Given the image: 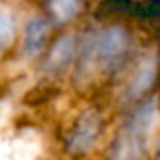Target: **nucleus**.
Instances as JSON below:
<instances>
[{
  "label": "nucleus",
  "mask_w": 160,
  "mask_h": 160,
  "mask_svg": "<svg viewBox=\"0 0 160 160\" xmlns=\"http://www.w3.org/2000/svg\"><path fill=\"white\" fill-rule=\"evenodd\" d=\"M104 115L96 108H89L79 113L64 134V149L70 156H87L100 141L104 134Z\"/></svg>",
  "instance_id": "7ed1b4c3"
},
{
  "label": "nucleus",
  "mask_w": 160,
  "mask_h": 160,
  "mask_svg": "<svg viewBox=\"0 0 160 160\" xmlns=\"http://www.w3.org/2000/svg\"><path fill=\"white\" fill-rule=\"evenodd\" d=\"M45 17L49 19L51 27H62L66 23H70L72 19H75L79 15V12L85 10L83 2H75V0H62V2H49L45 4Z\"/></svg>",
  "instance_id": "0eeeda50"
},
{
  "label": "nucleus",
  "mask_w": 160,
  "mask_h": 160,
  "mask_svg": "<svg viewBox=\"0 0 160 160\" xmlns=\"http://www.w3.org/2000/svg\"><path fill=\"white\" fill-rule=\"evenodd\" d=\"M132 30L122 23H108L98 30L89 32L79 40V53L75 58L77 77L102 73L113 77L121 73L132 55Z\"/></svg>",
  "instance_id": "f257e3e1"
},
{
  "label": "nucleus",
  "mask_w": 160,
  "mask_h": 160,
  "mask_svg": "<svg viewBox=\"0 0 160 160\" xmlns=\"http://www.w3.org/2000/svg\"><path fill=\"white\" fill-rule=\"evenodd\" d=\"M154 126L156 98L152 96L141 100L132 109L108 149V160H143L147 154V138Z\"/></svg>",
  "instance_id": "f03ea898"
},
{
  "label": "nucleus",
  "mask_w": 160,
  "mask_h": 160,
  "mask_svg": "<svg viewBox=\"0 0 160 160\" xmlns=\"http://www.w3.org/2000/svg\"><path fill=\"white\" fill-rule=\"evenodd\" d=\"M79 53V34L75 30L60 32L45 49L42 58V72L47 77H58L72 64Z\"/></svg>",
  "instance_id": "20e7f679"
},
{
  "label": "nucleus",
  "mask_w": 160,
  "mask_h": 160,
  "mask_svg": "<svg viewBox=\"0 0 160 160\" xmlns=\"http://www.w3.org/2000/svg\"><path fill=\"white\" fill-rule=\"evenodd\" d=\"M156 81V55L141 58L128 77V85L124 89V98L128 102H141L147 98V92L152 91Z\"/></svg>",
  "instance_id": "423d86ee"
},
{
  "label": "nucleus",
  "mask_w": 160,
  "mask_h": 160,
  "mask_svg": "<svg viewBox=\"0 0 160 160\" xmlns=\"http://www.w3.org/2000/svg\"><path fill=\"white\" fill-rule=\"evenodd\" d=\"M108 8H111L113 12H124L130 17L141 19V21H156L160 15V4L156 2H109L106 4Z\"/></svg>",
  "instance_id": "6e6552de"
},
{
  "label": "nucleus",
  "mask_w": 160,
  "mask_h": 160,
  "mask_svg": "<svg viewBox=\"0 0 160 160\" xmlns=\"http://www.w3.org/2000/svg\"><path fill=\"white\" fill-rule=\"evenodd\" d=\"M17 38V19L10 10H0V58L15 43Z\"/></svg>",
  "instance_id": "1a4fd4ad"
},
{
  "label": "nucleus",
  "mask_w": 160,
  "mask_h": 160,
  "mask_svg": "<svg viewBox=\"0 0 160 160\" xmlns=\"http://www.w3.org/2000/svg\"><path fill=\"white\" fill-rule=\"evenodd\" d=\"M51 36V23L45 17V13H30L25 28H23V40H21V55L27 60H36L42 57L49 45Z\"/></svg>",
  "instance_id": "39448f33"
}]
</instances>
